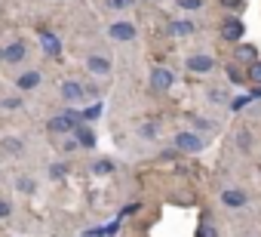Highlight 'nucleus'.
<instances>
[{
    "label": "nucleus",
    "instance_id": "16",
    "mask_svg": "<svg viewBox=\"0 0 261 237\" xmlns=\"http://www.w3.org/2000/svg\"><path fill=\"white\" fill-rule=\"evenodd\" d=\"M4 151H10V154H22L25 145H22V139H4Z\"/></svg>",
    "mask_w": 261,
    "mask_h": 237
},
{
    "label": "nucleus",
    "instance_id": "17",
    "mask_svg": "<svg viewBox=\"0 0 261 237\" xmlns=\"http://www.w3.org/2000/svg\"><path fill=\"white\" fill-rule=\"evenodd\" d=\"M16 188L22 191V194H34V179H28V176H22V179H16Z\"/></svg>",
    "mask_w": 261,
    "mask_h": 237
},
{
    "label": "nucleus",
    "instance_id": "33",
    "mask_svg": "<svg viewBox=\"0 0 261 237\" xmlns=\"http://www.w3.org/2000/svg\"><path fill=\"white\" fill-rule=\"evenodd\" d=\"M10 216V203L7 200H0V219H7Z\"/></svg>",
    "mask_w": 261,
    "mask_h": 237
},
{
    "label": "nucleus",
    "instance_id": "34",
    "mask_svg": "<svg viewBox=\"0 0 261 237\" xmlns=\"http://www.w3.org/2000/svg\"><path fill=\"white\" fill-rule=\"evenodd\" d=\"M249 96H252V99H261V86H252V89H249Z\"/></svg>",
    "mask_w": 261,
    "mask_h": 237
},
{
    "label": "nucleus",
    "instance_id": "4",
    "mask_svg": "<svg viewBox=\"0 0 261 237\" xmlns=\"http://www.w3.org/2000/svg\"><path fill=\"white\" fill-rule=\"evenodd\" d=\"M172 83H175V74H172L169 68H154V71H151V89H154V92H166Z\"/></svg>",
    "mask_w": 261,
    "mask_h": 237
},
{
    "label": "nucleus",
    "instance_id": "8",
    "mask_svg": "<svg viewBox=\"0 0 261 237\" xmlns=\"http://www.w3.org/2000/svg\"><path fill=\"white\" fill-rule=\"evenodd\" d=\"M25 53H28V46H25L22 40H16V43H10V46L4 50V62H7V65H19V62L25 59Z\"/></svg>",
    "mask_w": 261,
    "mask_h": 237
},
{
    "label": "nucleus",
    "instance_id": "1",
    "mask_svg": "<svg viewBox=\"0 0 261 237\" xmlns=\"http://www.w3.org/2000/svg\"><path fill=\"white\" fill-rule=\"evenodd\" d=\"M80 121H83V114H74V111H68V114H56L53 121H49V133H56V136H68V133H74V130L80 127Z\"/></svg>",
    "mask_w": 261,
    "mask_h": 237
},
{
    "label": "nucleus",
    "instance_id": "13",
    "mask_svg": "<svg viewBox=\"0 0 261 237\" xmlns=\"http://www.w3.org/2000/svg\"><path fill=\"white\" fill-rule=\"evenodd\" d=\"M37 83H40V71H25V74L16 80V86H19V89H34Z\"/></svg>",
    "mask_w": 261,
    "mask_h": 237
},
{
    "label": "nucleus",
    "instance_id": "15",
    "mask_svg": "<svg viewBox=\"0 0 261 237\" xmlns=\"http://www.w3.org/2000/svg\"><path fill=\"white\" fill-rule=\"evenodd\" d=\"M237 59L252 65V62H258V50H255L252 43H249V46H237Z\"/></svg>",
    "mask_w": 261,
    "mask_h": 237
},
{
    "label": "nucleus",
    "instance_id": "20",
    "mask_svg": "<svg viewBox=\"0 0 261 237\" xmlns=\"http://www.w3.org/2000/svg\"><path fill=\"white\" fill-rule=\"evenodd\" d=\"M249 80H252L255 86H261V62H252V65H249Z\"/></svg>",
    "mask_w": 261,
    "mask_h": 237
},
{
    "label": "nucleus",
    "instance_id": "23",
    "mask_svg": "<svg viewBox=\"0 0 261 237\" xmlns=\"http://www.w3.org/2000/svg\"><path fill=\"white\" fill-rule=\"evenodd\" d=\"M133 4H136V0H108V7H111V10H129Z\"/></svg>",
    "mask_w": 261,
    "mask_h": 237
},
{
    "label": "nucleus",
    "instance_id": "11",
    "mask_svg": "<svg viewBox=\"0 0 261 237\" xmlns=\"http://www.w3.org/2000/svg\"><path fill=\"white\" fill-rule=\"evenodd\" d=\"M40 43H43V50H46L49 56H59V50H62L59 37H56V34H49L46 28H40Z\"/></svg>",
    "mask_w": 261,
    "mask_h": 237
},
{
    "label": "nucleus",
    "instance_id": "25",
    "mask_svg": "<svg viewBox=\"0 0 261 237\" xmlns=\"http://www.w3.org/2000/svg\"><path fill=\"white\" fill-rule=\"evenodd\" d=\"M249 102H255V99H252V96H240V99H233V102H230V108H233V111H240V108H246Z\"/></svg>",
    "mask_w": 261,
    "mask_h": 237
},
{
    "label": "nucleus",
    "instance_id": "3",
    "mask_svg": "<svg viewBox=\"0 0 261 237\" xmlns=\"http://www.w3.org/2000/svg\"><path fill=\"white\" fill-rule=\"evenodd\" d=\"M203 145L206 142L197 133H175V148L185 151V154H197V151H203Z\"/></svg>",
    "mask_w": 261,
    "mask_h": 237
},
{
    "label": "nucleus",
    "instance_id": "5",
    "mask_svg": "<svg viewBox=\"0 0 261 237\" xmlns=\"http://www.w3.org/2000/svg\"><path fill=\"white\" fill-rule=\"evenodd\" d=\"M188 71H194V74H209L212 68H215V59L212 56H206V53H197V56H188Z\"/></svg>",
    "mask_w": 261,
    "mask_h": 237
},
{
    "label": "nucleus",
    "instance_id": "18",
    "mask_svg": "<svg viewBox=\"0 0 261 237\" xmlns=\"http://www.w3.org/2000/svg\"><path fill=\"white\" fill-rule=\"evenodd\" d=\"M209 99L218 102V105H227V102H230V92H227V89H209Z\"/></svg>",
    "mask_w": 261,
    "mask_h": 237
},
{
    "label": "nucleus",
    "instance_id": "10",
    "mask_svg": "<svg viewBox=\"0 0 261 237\" xmlns=\"http://www.w3.org/2000/svg\"><path fill=\"white\" fill-rule=\"evenodd\" d=\"M83 96H86L83 83H77V80H65V83H62V99H65V102H80Z\"/></svg>",
    "mask_w": 261,
    "mask_h": 237
},
{
    "label": "nucleus",
    "instance_id": "29",
    "mask_svg": "<svg viewBox=\"0 0 261 237\" xmlns=\"http://www.w3.org/2000/svg\"><path fill=\"white\" fill-rule=\"evenodd\" d=\"M178 7H181V10H200L203 0H178Z\"/></svg>",
    "mask_w": 261,
    "mask_h": 237
},
{
    "label": "nucleus",
    "instance_id": "2",
    "mask_svg": "<svg viewBox=\"0 0 261 237\" xmlns=\"http://www.w3.org/2000/svg\"><path fill=\"white\" fill-rule=\"evenodd\" d=\"M108 37L111 40H120V43H129V40H136V25L133 22H111V28H108Z\"/></svg>",
    "mask_w": 261,
    "mask_h": 237
},
{
    "label": "nucleus",
    "instance_id": "9",
    "mask_svg": "<svg viewBox=\"0 0 261 237\" xmlns=\"http://www.w3.org/2000/svg\"><path fill=\"white\" fill-rule=\"evenodd\" d=\"M86 71L95 74V77H105V74H111V62L105 56H89L86 59Z\"/></svg>",
    "mask_w": 261,
    "mask_h": 237
},
{
    "label": "nucleus",
    "instance_id": "14",
    "mask_svg": "<svg viewBox=\"0 0 261 237\" xmlns=\"http://www.w3.org/2000/svg\"><path fill=\"white\" fill-rule=\"evenodd\" d=\"M169 31H172L175 37H185V34H191V31H194V22H188V19H178V22H172V25H169Z\"/></svg>",
    "mask_w": 261,
    "mask_h": 237
},
{
    "label": "nucleus",
    "instance_id": "30",
    "mask_svg": "<svg viewBox=\"0 0 261 237\" xmlns=\"http://www.w3.org/2000/svg\"><path fill=\"white\" fill-rule=\"evenodd\" d=\"M221 4L230 7V10H240V7H243V0H221Z\"/></svg>",
    "mask_w": 261,
    "mask_h": 237
},
{
    "label": "nucleus",
    "instance_id": "7",
    "mask_svg": "<svg viewBox=\"0 0 261 237\" xmlns=\"http://www.w3.org/2000/svg\"><path fill=\"white\" fill-rule=\"evenodd\" d=\"M221 203H224V206L240 209V206H246V203H249V194H246V191H240V188H227V191H221Z\"/></svg>",
    "mask_w": 261,
    "mask_h": 237
},
{
    "label": "nucleus",
    "instance_id": "22",
    "mask_svg": "<svg viewBox=\"0 0 261 237\" xmlns=\"http://www.w3.org/2000/svg\"><path fill=\"white\" fill-rule=\"evenodd\" d=\"M59 148H62V151H74V148H80V142H77V139H74V136H65V139H62V145H59Z\"/></svg>",
    "mask_w": 261,
    "mask_h": 237
},
{
    "label": "nucleus",
    "instance_id": "19",
    "mask_svg": "<svg viewBox=\"0 0 261 237\" xmlns=\"http://www.w3.org/2000/svg\"><path fill=\"white\" fill-rule=\"evenodd\" d=\"M197 237H218V231H215V225L209 222V216L203 219V225H200V234Z\"/></svg>",
    "mask_w": 261,
    "mask_h": 237
},
{
    "label": "nucleus",
    "instance_id": "24",
    "mask_svg": "<svg viewBox=\"0 0 261 237\" xmlns=\"http://www.w3.org/2000/svg\"><path fill=\"white\" fill-rule=\"evenodd\" d=\"M227 77H230V83H243L246 80V74L240 68H227Z\"/></svg>",
    "mask_w": 261,
    "mask_h": 237
},
{
    "label": "nucleus",
    "instance_id": "31",
    "mask_svg": "<svg viewBox=\"0 0 261 237\" xmlns=\"http://www.w3.org/2000/svg\"><path fill=\"white\" fill-rule=\"evenodd\" d=\"M19 105H22V99H19V96H16V99H7V102H4V108H19Z\"/></svg>",
    "mask_w": 261,
    "mask_h": 237
},
{
    "label": "nucleus",
    "instance_id": "32",
    "mask_svg": "<svg viewBox=\"0 0 261 237\" xmlns=\"http://www.w3.org/2000/svg\"><path fill=\"white\" fill-rule=\"evenodd\" d=\"M154 133H157V127H154V124H145V127H142V136H154Z\"/></svg>",
    "mask_w": 261,
    "mask_h": 237
},
{
    "label": "nucleus",
    "instance_id": "6",
    "mask_svg": "<svg viewBox=\"0 0 261 237\" xmlns=\"http://www.w3.org/2000/svg\"><path fill=\"white\" fill-rule=\"evenodd\" d=\"M243 31H246V25L237 19V16H230V19H224V25H221V37L227 40V43H237L240 37H243Z\"/></svg>",
    "mask_w": 261,
    "mask_h": 237
},
{
    "label": "nucleus",
    "instance_id": "21",
    "mask_svg": "<svg viewBox=\"0 0 261 237\" xmlns=\"http://www.w3.org/2000/svg\"><path fill=\"white\" fill-rule=\"evenodd\" d=\"M237 145H240L243 151H249V148H252V136H249L246 130H240V133H237Z\"/></svg>",
    "mask_w": 261,
    "mask_h": 237
},
{
    "label": "nucleus",
    "instance_id": "26",
    "mask_svg": "<svg viewBox=\"0 0 261 237\" xmlns=\"http://www.w3.org/2000/svg\"><path fill=\"white\" fill-rule=\"evenodd\" d=\"M92 170H95L98 176H105V173H111V170H114V163H111V160H98V163H95Z\"/></svg>",
    "mask_w": 261,
    "mask_h": 237
},
{
    "label": "nucleus",
    "instance_id": "12",
    "mask_svg": "<svg viewBox=\"0 0 261 237\" xmlns=\"http://www.w3.org/2000/svg\"><path fill=\"white\" fill-rule=\"evenodd\" d=\"M77 142H80V148H95V133L89 130V127H77L74 133H71Z\"/></svg>",
    "mask_w": 261,
    "mask_h": 237
},
{
    "label": "nucleus",
    "instance_id": "28",
    "mask_svg": "<svg viewBox=\"0 0 261 237\" xmlns=\"http://www.w3.org/2000/svg\"><path fill=\"white\" fill-rule=\"evenodd\" d=\"M98 114H101V105H92V108H86V111H83V121H95Z\"/></svg>",
    "mask_w": 261,
    "mask_h": 237
},
{
    "label": "nucleus",
    "instance_id": "27",
    "mask_svg": "<svg viewBox=\"0 0 261 237\" xmlns=\"http://www.w3.org/2000/svg\"><path fill=\"white\" fill-rule=\"evenodd\" d=\"M65 173H68V167H65V163H53V167H49V176H53V179H62Z\"/></svg>",
    "mask_w": 261,
    "mask_h": 237
}]
</instances>
